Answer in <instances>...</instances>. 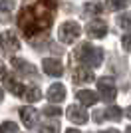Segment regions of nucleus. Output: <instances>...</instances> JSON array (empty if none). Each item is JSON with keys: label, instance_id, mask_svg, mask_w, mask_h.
I'll list each match as a JSON object with an SVG mask.
<instances>
[{"label": "nucleus", "instance_id": "1", "mask_svg": "<svg viewBox=\"0 0 131 133\" xmlns=\"http://www.w3.org/2000/svg\"><path fill=\"white\" fill-rule=\"evenodd\" d=\"M77 56L83 60V64H87V68H97L103 64V50L95 48V46L82 44L80 50H77Z\"/></svg>", "mask_w": 131, "mask_h": 133}, {"label": "nucleus", "instance_id": "2", "mask_svg": "<svg viewBox=\"0 0 131 133\" xmlns=\"http://www.w3.org/2000/svg\"><path fill=\"white\" fill-rule=\"evenodd\" d=\"M80 34H82V26L77 22H64L58 30V38H60L62 44H74L77 38H80Z\"/></svg>", "mask_w": 131, "mask_h": 133}, {"label": "nucleus", "instance_id": "3", "mask_svg": "<svg viewBox=\"0 0 131 133\" xmlns=\"http://www.w3.org/2000/svg\"><path fill=\"white\" fill-rule=\"evenodd\" d=\"M97 88H99V95L101 99L105 101H113L115 95H117V85H115V79L111 76H103V78L97 79Z\"/></svg>", "mask_w": 131, "mask_h": 133}, {"label": "nucleus", "instance_id": "4", "mask_svg": "<svg viewBox=\"0 0 131 133\" xmlns=\"http://www.w3.org/2000/svg\"><path fill=\"white\" fill-rule=\"evenodd\" d=\"M0 48L4 52H8V54L18 52L20 50V40H18V36L12 30H4V32L0 34Z\"/></svg>", "mask_w": 131, "mask_h": 133}, {"label": "nucleus", "instance_id": "5", "mask_svg": "<svg viewBox=\"0 0 131 133\" xmlns=\"http://www.w3.org/2000/svg\"><path fill=\"white\" fill-rule=\"evenodd\" d=\"M68 119L71 123H76V125H83V123H87L89 115H87L83 105H70L68 107Z\"/></svg>", "mask_w": 131, "mask_h": 133}, {"label": "nucleus", "instance_id": "6", "mask_svg": "<svg viewBox=\"0 0 131 133\" xmlns=\"http://www.w3.org/2000/svg\"><path fill=\"white\" fill-rule=\"evenodd\" d=\"M42 68H44V74H48V76H56V78H60L62 74H64V66H62V62L56 60V58H44Z\"/></svg>", "mask_w": 131, "mask_h": 133}, {"label": "nucleus", "instance_id": "7", "mask_svg": "<svg viewBox=\"0 0 131 133\" xmlns=\"http://www.w3.org/2000/svg\"><path fill=\"white\" fill-rule=\"evenodd\" d=\"M87 36L89 38H103L105 34H107V24L103 22V20H91V22L87 24Z\"/></svg>", "mask_w": 131, "mask_h": 133}, {"label": "nucleus", "instance_id": "8", "mask_svg": "<svg viewBox=\"0 0 131 133\" xmlns=\"http://www.w3.org/2000/svg\"><path fill=\"white\" fill-rule=\"evenodd\" d=\"M46 97H48L52 103H62V101L66 99V88H64V83H52V85L48 88Z\"/></svg>", "mask_w": 131, "mask_h": 133}, {"label": "nucleus", "instance_id": "9", "mask_svg": "<svg viewBox=\"0 0 131 133\" xmlns=\"http://www.w3.org/2000/svg\"><path fill=\"white\" fill-rule=\"evenodd\" d=\"M93 117H95L99 123H101V119H113V121H117L121 117V109L117 105H109V107H105L103 111H95Z\"/></svg>", "mask_w": 131, "mask_h": 133}, {"label": "nucleus", "instance_id": "10", "mask_svg": "<svg viewBox=\"0 0 131 133\" xmlns=\"http://www.w3.org/2000/svg\"><path fill=\"white\" fill-rule=\"evenodd\" d=\"M20 117H22V123L26 127H34V123L38 119V111L34 109V105H24L20 109Z\"/></svg>", "mask_w": 131, "mask_h": 133}, {"label": "nucleus", "instance_id": "11", "mask_svg": "<svg viewBox=\"0 0 131 133\" xmlns=\"http://www.w3.org/2000/svg\"><path fill=\"white\" fill-rule=\"evenodd\" d=\"M74 79H76L77 83H89V82H93V74H91V70L86 68V64H83V66L74 70Z\"/></svg>", "mask_w": 131, "mask_h": 133}, {"label": "nucleus", "instance_id": "12", "mask_svg": "<svg viewBox=\"0 0 131 133\" xmlns=\"http://www.w3.org/2000/svg\"><path fill=\"white\" fill-rule=\"evenodd\" d=\"M4 83H6V89L10 91V94H14V95H22L24 94V85H22V82H18L14 76H6L4 78Z\"/></svg>", "mask_w": 131, "mask_h": 133}, {"label": "nucleus", "instance_id": "13", "mask_svg": "<svg viewBox=\"0 0 131 133\" xmlns=\"http://www.w3.org/2000/svg\"><path fill=\"white\" fill-rule=\"evenodd\" d=\"M77 99H80V103H83V105H95L97 94L91 91V89H80V91H77Z\"/></svg>", "mask_w": 131, "mask_h": 133}, {"label": "nucleus", "instance_id": "14", "mask_svg": "<svg viewBox=\"0 0 131 133\" xmlns=\"http://www.w3.org/2000/svg\"><path fill=\"white\" fill-rule=\"evenodd\" d=\"M12 66L16 68V70H20V72H26V76H34V74H36V68H34L32 64H28L26 60H20V58H14V60H12Z\"/></svg>", "mask_w": 131, "mask_h": 133}, {"label": "nucleus", "instance_id": "15", "mask_svg": "<svg viewBox=\"0 0 131 133\" xmlns=\"http://www.w3.org/2000/svg\"><path fill=\"white\" fill-rule=\"evenodd\" d=\"M24 95H26L28 103H36V101L42 99V91H40L36 85H32V88H26V89H24Z\"/></svg>", "mask_w": 131, "mask_h": 133}, {"label": "nucleus", "instance_id": "16", "mask_svg": "<svg viewBox=\"0 0 131 133\" xmlns=\"http://www.w3.org/2000/svg\"><path fill=\"white\" fill-rule=\"evenodd\" d=\"M58 131H60L58 121H46L38 127V133H58Z\"/></svg>", "mask_w": 131, "mask_h": 133}, {"label": "nucleus", "instance_id": "17", "mask_svg": "<svg viewBox=\"0 0 131 133\" xmlns=\"http://www.w3.org/2000/svg\"><path fill=\"white\" fill-rule=\"evenodd\" d=\"M125 6H127V0H107L105 2L107 10H123Z\"/></svg>", "mask_w": 131, "mask_h": 133}, {"label": "nucleus", "instance_id": "18", "mask_svg": "<svg viewBox=\"0 0 131 133\" xmlns=\"http://www.w3.org/2000/svg\"><path fill=\"white\" fill-rule=\"evenodd\" d=\"M0 133H18V125L14 121H4L0 125Z\"/></svg>", "mask_w": 131, "mask_h": 133}, {"label": "nucleus", "instance_id": "19", "mask_svg": "<svg viewBox=\"0 0 131 133\" xmlns=\"http://www.w3.org/2000/svg\"><path fill=\"white\" fill-rule=\"evenodd\" d=\"M44 113H46V115H50V117H52V115H54V117H60L62 115V109H60V107H52V105H50V107H46V109H44Z\"/></svg>", "mask_w": 131, "mask_h": 133}, {"label": "nucleus", "instance_id": "20", "mask_svg": "<svg viewBox=\"0 0 131 133\" xmlns=\"http://www.w3.org/2000/svg\"><path fill=\"white\" fill-rule=\"evenodd\" d=\"M14 8V2L12 0H0V10L2 12H10Z\"/></svg>", "mask_w": 131, "mask_h": 133}, {"label": "nucleus", "instance_id": "21", "mask_svg": "<svg viewBox=\"0 0 131 133\" xmlns=\"http://www.w3.org/2000/svg\"><path fill=\"white\" fill-rule=\"evenodd\" d=\"M119 26L123 28V30H127V28H129V16H127V14H123V16L119 18Z\"/></svg>", "mask_w": 131, "mask_h": 133}, {"label": "nucleus", "instance_id": "22", "mask_svg": "<svg viewBox=\"0 0 131 133\" xmlns=\"http://www.w3.org/2000/svg\"><path fill=\"white\" fill-rule=\"evenodd\" d=\"M99 10H101V6H95V4L86 6V12H99Z\"/></svg>", "mask_w": 131, "mask_h": 133}, {"label": "nucleus", "instance_id": "23", "mask_svg": "<svg viewBox=\"0 0 131 133\" xmlns=\"http://www.w3.org/2000/svg\"><path fill=\"white\" fill-rule=\"evenodd\" d=\"M123 50H129V36H123Z\"/></svg>", "mask_w": 131, "mask_h": 133}, {"label": "nucleus", "instance_id": "24", "mask_svg": "<svg viewBox=\"0 0 131 133\" xmlns=\"http://www.w3.org/2000/svg\"><path fill=\"white\" fill-rule=\"evenodd\" d=\"M101 133H119L117 129H105V131H101Z\"/></svg>", "mask_w": 131, "mask_h": 133}, {"label": "nucleus", "instance_id": "25", "mask_svg": "<svg viewBox=\"0 0 131 133\" xmlns=\"http://www.w3.org/2000/svg\"><path fill=\"white\" fill-rule=\"evenodd\" d=\"M2 74H6V68L2 66V64H0V76H2Z\"/></svg>", "mask_w": 131, "mask_h": 133}, {"label": "nucleus", "instance_id": "26", "mask_svg": "<svg viewBox=\"0 0 131 133\" xmlns=\"http://www.w3.org/2000/svg\"><path fill=\"white\" fill-rule=\"evenodd\" d=\"M66 133H82V131H77V129H68Z\"/></svg>", "mask_w": 131, "mask_h": 133}, {"label": "nucleus", "instance_id": "27", "mask_svg": "<svg viewBox=\"0 0 131 133\" xmlns=\"http://www.w3.org/2000/svg\"><path fill=\"white\" fill-rule=\"evenodd\" d=\"M2 95H4V94H2V89H0V101H2Z\"/></svg>", "mask_w": 131, "mask_h": 133}]
</instances>
